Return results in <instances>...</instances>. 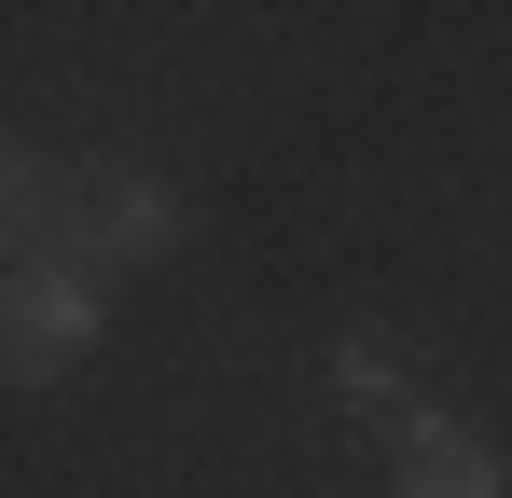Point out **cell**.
Returning a JSON list of instances; mask_svg holds the SVG:
<instances>
[{"label":"cell","instance_id":"2","mask_svg":"<svg viewBox=\"0 0 512 498\" xmlns=\"http://www.w3.org/2000/svg\"><path fill=\"white\" fill-rule=\"evenodd\" d=\"M402 498H499V457H485L471 429L416 415V429H402Z\"/></svg>","mask_w":512,"mask_h":498},{"label":"cell","instance_id":"5","mask_svg":"<svg viewBox=\"0 0 512 498\" xmlns=\"http://www.w3.org/2000/svg\"><path fill=\"white\" fill-rule=\"evenodd\" d=\"M333 374H346V402H388V388H402V346H388V332H360Z\"/></svg>","mask_w":512,"mask_h":498},{"label":"cell","instance_id":"1","mask_svg":"<svg viewBox=\"0 0 512 498\" xmlns=\"http://www.w3.org/2000/svg\"><path fill=\"white\" fill-rule=\"evenodd\" d=\"M97 332V263H0V374H70Z\"/></svg>","mask_w":512,"mask_h":498},{"label":"cell","instance_id":"3","mask_svg":"<svg viewBox=\"0 0 512 498\" xmlns=\"http://www.w3.org/2000/svg\"><path fill=\"white\" fill-rule=\"evenodd\" d=\"M167 236H180V208L125 180V194H97V208H84V236H70V263H97V249H111V263H153Z\"/></svg>","mask_w":512,"mask_h":498},{"label":"cell","instance_id":"4","mask_svg":"<svg viewBox=\"0 0 512 498\" xmlns=\"http://www.w3.org/2000/svg\"><path fill=\"white\" fill-rule=\"evenodd\" d=\"M42 208H56V194H42V166H28V153H0V249H28V236H42Z\"/></svg>","mask_w":512,"mask_h":498}]
</instances>
